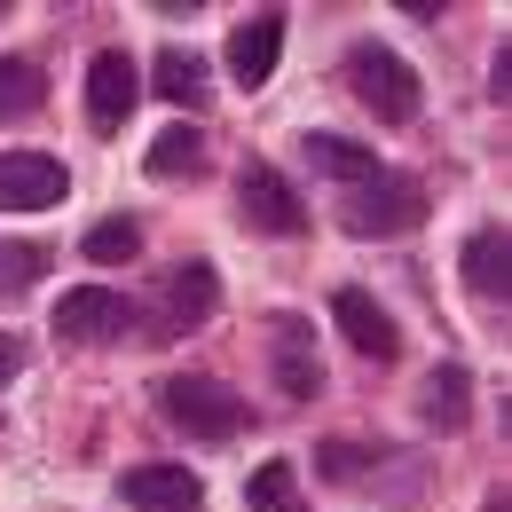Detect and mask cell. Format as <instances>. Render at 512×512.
<instances>
[{
    "instance_id": "obj_19",
    "label": "cell",
    "mask_w": 512,
    "mask_h": 512,
    "mask_svg": "<svg viewBox=\"0 0 512 512\" xmlns=\"http://www.w3.org/2000/svg\"><path fill=\"white\" fill-rule=\"evenodd\" d=\"M245 505H253V512H300V481H292L284 457H268L253 481H245Z\"/></svg>"
},
{
    "instance_id": "obj_13",
    "label": "cell",
    "mask_w": 512,
    "mask_h": 512,
    "mask_svg": "<svg viewBox=\"0 0 512 512\" xmlns=\"http://www.w3.org/2000/svg\"><path fill=\"white\" fill-rule=\"evenodd\" d=\"M300 150H308V166H316V174H331V182H347V190L379 174V158H371L363 142H347V134H323V127H316V134H300Z\"/></svg>"
},
{
    "instance_id": "obj_17",
    "label": "cell",
    "mask_w": 512,
    "mask_h": 512,
    "mask_svg": "<svg viewBox=\"0 0 512 512\" xmlns=\"http://www.w3.org/2000/svg\"><path fill=\"white\" fill-rule=\"evenodd\" d=\"M40 95H48L40 64H24V56H0V119H24V111H40Z\"/></svg>"
},
{
    "instance_id": "obj_22",
    "label": "cell",
    "mask_w": 512,
    "mask_h": 512,
    "mask_svg": "<svg viewBox=\"0 0 512 512\" xmlns=\"http://www.w3.org/2000/svg\"><path fill=\"white\" fill-rule=\"evenodd\" d=\"M371 465H379V449H371V442H323L316 449L323 481H355V473H371Z\"/></svg>"
},
{
    "instance_id": "obj_7",
    "label": "cell",
    "mask_w": 512,
    "mask_h": 512,
    "mask_svg": "<svg viewBox=\"0 0 512 512\" xmlns=\"http://www.w3.org/2000/svg\"><path fill=\"white\" fill-rule=\"evenodd\" d=\"M134 308L119 300V292H103V284H79V292H64V308H56V331H64L71 347H111V339H127Z\"/></svg>"
},
{
    "instance_id": "obj_8",
    "label": "cell",
    "mask_w": 512,
    "mask_h": 512,
    "mask_svg": "<svg viewBox=\"0 0 512 512\" xmlns=\"http://www.w3.org/2000/svg\"><path fill=\"white\" fill-rule=\"evenodd\" d=\"M221 308V276L205 268V260H182L174 276H166V300H158V339H182V331H197V323Z\"/></svg>"
},
{
    "instance_id": "obj_2",
    "label": "cell",
    "mask_w": 512,
    "mask_h": 512,
    "mask_svg": "<svg viewBox=\"0 0 512 512\" xmlns=\"http://www.w3.org/2000/svg\"><path fill=\"white\" fill-rule=\"evenodd\" d=\"M347 87H355V103H363V111H379L386 127H410V119H418V103H426L418 71L402 64L394 48H379V40L347 48Z\"/></svg>"
},
{
    "instance_id": "obj_24",
    "label": "cell",
    "mask_w": 512,
    "mask_h": 512,
    "mask_svg": "<svg viewBox=\"0 0 512 512\" xmlns=\"http://www.w3.org/2000/svg\"><path fill=\"white\" fill-rule=\"evenodd\" d=\"M481 512H512V497H505V489H497V497H489V505H481Z\"/></svg>"
},
{
    "instance_id": "obj_9",
    "label": "cell",
    "mask_w": 512,
    "mask_h": 512,
    "mask_svg": "<svg viewBox=\"0 0 512 512\" xmlns=\"http://www.w3.org/2000/svg\"><path fill=\"white\" fill-rule=\"evenodd\" d=\"M134 103H142V64H134L127 48H103L87 64V119L95 127H127Z\"/></svg>"
},
{
    "instance_id": "obj_15",
    "label": "cell",
    "mask_w": 512,
    "mask_h": 512,
    "mask_svg": "<svg viewBox=\"0 0 512 512\" xmlns=\"http://www.w3.org/2000/svg\"><path fill=\"white\" fill-rule=\"evenodd\" d=\"M150 87H158L166 103H205V64H197L190 48H166V56L150 64Z\"/></svg>"
},
{
    "instance_id": "obj_10",
    "label": "cell",
    "mask_w": 512,
    "mask_h": 512,
    "mask_svg": "<svg viewBox=\"0 0 512 512\" xmlns=\"http://www.w3.org/2000/svg\"><path fill=\"white\" fill-rule=\"evenodd\" d=\"M119 505L127 512H197L205 505V481L190 465H134L119 481Z\"/></svg>"
},
{
    "instance_id": "obj_6",
    "label": "cell",
    "mask_w": 512,
    "mask_h": 512,
    "mask_svg": "<svg viewBox=\"0 0 512 512\" xmlns=\"http://www.w3.org/2000/svg\"><path fill=\"white\" fill-rule=\"evenodd\" d=\"M71 182L56 158H40V150H0V213H48V205H64Z\"/></svg>"
},
{
    "instance_id": "obj_21",
    "label": "cell",
    "mask_w": 512,
    "mask_h": 512,
    "mask_svg": "<svg viewBox=\"0 0 512 512\" xmlns=\"http://www.w3.org/2000/svg\"><path fill=\"white\" fill-rule=\"evenodd\" d=\"M48 245H0V292H24V284H40L48 276Z\"/></svg>"
},
{
    "instance_id": "obj_16",
    "label": "cell",
    "mask_w": 512,
    "mask_h": 512,
    "mask_svg": "<svg viewBox=\"0 0 512 512\" xmlns=\"http://www.w3.org/2000/svg\"><path fill=\"white\" fill-rule=\"evenodd\" d=\"M158 182H174V174H197L205 166V134H190V127H166L158 142H150V158H142Z\"/></svg>"
},
{
    "instance_id": "obj_18",
    "label": "cell",
    "mask_w": 512,
    "mask_h": 512,
    "mask_svg": "<svg viewBox=\"0 0 512 512\" xmlns=\"http://www.w3.org/2000/svg\"><path fill=\"white\" fill-rule=\"evenodd\" d=\"M465 363H442V371H434V379H426V402H418V410H426V426H465Z\"/></svg>"
},
{
    "instance_id": "obj_11",
    "label": "cell",
    "mask_w": 512,
    "mask_h": 512,
    "mask_svg": "<svg viewBox=\"0 0 512 512\" xmlns=\"http://www.w3.org/2000/svg\"><path fill=\"white\" fill-rule=\"evenodd\" d=\"M331 316H339V331H347V347H355V355H371V363H394L402 331H394V316H386V308L371 300V292H363V284H339V292H331Z\"/></svg>"
},
{
    "instance_id": "obj_3",
    "label": "cell",
    "mask_w": 512,
    "mask_h": 512,
    "mask_svg": "<svg viewBox=\"0 0 512 512\" xmlns=\"http://www.w3.org/2000/svg\"><path fill=\"white\" fill-rule=\"evenodd\" d=\"M339 221H347L355 237H410V229L426 221V182H410V174H371V182L347 190Z\"/></svg>"
},
{
    "instance_id": "obj_14",
    "label": "cell",
    "mask_w": 512,
    "mask_h": 512,
    "mask_svg": "<svg viewBox=\"0 0 512 512\" xmlns=\"http://www.w3.org/2000/svg\"><path fill=\"white\" fill-rule=\"evenodd\" d=\"M505 284H512L505 237H497V229H473V237H465V292H473V300H505Z\"/></svg>"
},
{
    "instance_id": "obj_20",
    "label": "cell",
    "mask_w": 512,
    "mask_h": 512,
    "mask_svg": "<svg viewBox=\"0 0 512 512\" xmlns=\"http://www.w3.org/2000/svg\"><path fill=\"white\" fill-rule=\"evenodd\" d=\"M79 253H87V260H103V268H119V260L142 253V229H134L127 213H111V221H95V229H87V245H79Z\"/></svg>"
},
{
    "instance_id": "obj_12",
    "label": "cell",
    "mask_w": 512,
    "mask_h": 512,
    "mask_svg": "<svg viewBox=\"0 0 512 512\" xmlns=\"http://www.w3.org/2000/svg\"><path fill=\"white\" fill-rule=\"evenodd\" d=\"M276 56H284V16H253V24L229 32V79H237L245 95L276 79Z\"/></svg>"
},
{
    "instance_id": "obj_4",
    "label": "cell",
    "mask_w": 512,
    "mask_h": 512,
    "mask_svg": "<svg viewBox=\"0 0 512 512\" xmlns=\"http://www.w3.org/2000/svg\"><path fill=\"white\" fill-rule=\"evenodd\" d=\"M268 371H276V386H284V402H316L323 355H316V323L308 316H292V308L268 316Z\"/></svg>"
},
{
    "instance_id": "obj_5",
    "label": "cell",
    "mask_w": 512,
    "mask_h": 512,
    "mask_svg": "<svg viewBox=\"0 0 512 512\" xmlns=\"http://www.w3.org/2000/svg\"><path fill=\"white\" fill-rule=\"evenodd\" d=\"M237 213H245V229H260V237H300V229H308L300 190H292L276 166H260V158L237 174Z\"/></svg>"
},
{
    "instance_id": "obj_23",
    "label": "cell",
    "mask_w": 512,
    "mask_h": 512,
    "mask_svg": "<svg viewBox=\"0 0 512 512\" xmlns=\"http://www.w3.org/2000/svg\"><path fill=\"white\" fill-rule=\"evenodd\" d=\"M16 371H24V339H16V331H0V379H16Z\"/></svg>"
},
{
    "instance_id": "obj_1",
    "label": "cell",
    "mask_w": 512,
    "mask_h": 512,
    "mask_svg": "<svg viewBox=\"0 0 512 512\" xmlns=\"http://www.w3.org/2000/svg\"><path fill=\"white\" fill-rule=\"evenodd\" d=\"M158 410L197 434V442H237L245 426H253V410H245V394L229 379H158Z\"/></svg>"
}]
</instances>
